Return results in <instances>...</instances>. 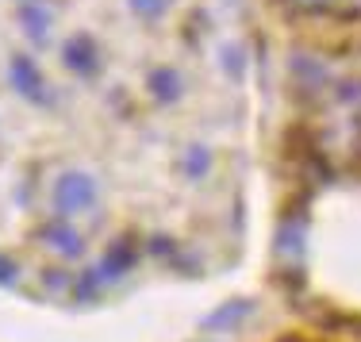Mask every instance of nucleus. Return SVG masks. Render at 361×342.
Returning <instances> with one entry per match:
<instances>
[{
    "mask_svg": "<svg viewBox=\"0 0 361 342\" xmlns=\"http://www.w3.org/2000/svg\"><path fill=\"white\" fill-rule=\"evenodd\" d=\"M304 262H307V212L300 204V208H288L281 216L277 235H273V277L281 285H300Z\"/></svg>",
    "mask_w": 361,
    "mask_h": 342,
    "instance_id": "f257e3e1",
    "label": "nucleus"
},
{
    "mask_svg": "<svg viewBox=\"0 0 361 342\" xmlns=\"http://www.w3.org/2000/svg\"><path fill=\"white\" fill-rule=\"evenodd\" d=\"M54 208H58V216H81V212H92L97 208V200H100V189H97V181H92L89 173H62L54 181Z\"/></svg>",
    "mask_w": 361,
    "mask_h": 342,
    "instance_id": "f03ea898",
    "label": "nucleus"
},
{
    "mask_svg": "<svg viewBox=\"0 0 361 342\" xmlns=\"http://www.w3.org/2000/svg\"><path fill=\"white\" fill-rule=\"evenodd\" d=\"M292 77H296L300 97H304V100H326L334 92V85H338L331 77V70H326L319 58H312V54L292 58Z\"/></svg>",
    "mask_w": 361,
    "mask_h": 342,
    "instance_id": "7ed1b4c3",
    "label": "nucleus"
},
{
    "mask_svg": "<svg viewBox=\"0 0 361 342\" xmlns=\"http://www.w3.org/2000/svg\"><path fill=\"white\" fill-rule=\"evenodd\" d=\"M39 243L47 246L50 254H58V258L73 262L85 254V235L77 227H70V219H50V224L39 227Z\"/></svg>",
    "mask_w": 361,
    "mask_h": 342,
    "instance_id": "20e7f679",
    "label": "nucleus"
},
{
    "mask_svg": "<svg viewBox=\"0 0 361 342\" xmlns=\"http://www.w3.org/2000/svg\"><path fill=\"white\" fill-rule=\"evenodd\" d=\"M8 81H12V89L20 92L23 100H31V104H50L47 81H42L39 66L31 62L27 54H16V58H12V66H8Z\"/></svg>",
    "mask_w": 361,
    "mask_h": 342,
    "instance_id": "39448f33",
    "label": "nucleus"
},
{
    "mask_svg": "<svg viewBox=\"0 0 361 342\" xmlns=\"http://www.w3.org/2000/svg\"><path fill=\"white\" fill-rule=\"evenodd\" d=\"M62 58H66V66H70L73 73H81V77L100 73V50H97V39L92 35H73L70 42H66Z\"/></svg>",
    "mask_w": 361,
    "mask_h": 342,
    "instance_id": "423d86ee",
    "label": "nucleus"
},
{
    "mask_svg": "<svg viewBox=\"0 0 361 342\" xmlns=\"http://www.w3.org/2000/svg\"><path fill=\"white\" fill-rule=\"evenodd\" d=\"M135 262H139V243L127 235V238H119V243L104 254V262L97 266V273H100V281H104V285H111V281H119L127 269L135 266Z\"/></svg>",
    "mask_w": 361,
    "mask_h": 342,
    "instance_id": "0eeeda50",
    "label": "nucleus"
},
{
    "mask_svg": "<svg viewBox=\"0 0 361 342\" xmlns=\"http://www.w3.org/2000/svg\"><path fill=\"white\" fill-rule=\"evenodd\" d=\"M250 312H254V300H227L219 312L204 315L200 327H204V331H231V327H238V323H243Z\"/></svg>",
    "mask_w": 361,
    "mask_h": 342,
    "instance_id": "6e6552de",
    "label": "nucleus"
},
{
    "mask_svg": "<svg viewBox=\"0 0 361 342\" xmlns=\"http://www.w3.org/2000/svg\"><path fill=\"white\" fill-rule=\"evenodd\" d=\"M20 23L27 28V35L42 42L47 39V31H50V8H42L39 0H27V4H20Z\"/></svg>",
    "mask_w": 361,
    "mask_h": 342,
    "instance_id": "1a4fd4ad",
    "label": "nucleus"
},
{
    "mask_svg": "<svg viewBox=\"0 0 361 342\" xmlns=\"http://www.w3.org/2000/svg\"><path fill=\"white\" fill-rule=\"evenodd\" d=\"M208 169H212V154H208V147H188V150H185V158H180V173H185V177L200 181Z\"/></svg>",
    "mask_w": 361,
    "mask_h": 342,
    "instance_id": "9d476101",
    "label": "nucleus"
},
{
    "mask_svg": "<svg viewBox=\"0 0 361 342\" xmlns=\"http://www.w3.org/2000/svg\"><path fill=\"white\" fill-rule=\"evenodd\" d=\"M150 92L158 100H177L180 97V77L173 70H154L150 73Z\"/></svg>",
    "mask_w": 361,
    "mask_h": 342,
    "instance_id": "9b49d317",
    "label": "nucleus"
},
{
    "mask_svg": "<svg viewBox=\"0 0 361 342\" xmlns=\"http://www.w3.org/2000/svg\"><path fill=\"white\" fill-rule=\"evenodd\" d=\"M131 8L142 16V20H158V16L169 12V0H131Z\"/></svg>",
    "mask_w": 361,
    "mask_h": 342,
    "instance_id": "f8f14e48",
    "label": "nucleus"
},
{
    "mask_svg": "<svg viewBox=\"0 0 361 342\" xmlns=\"http://www.w3.org/2000/svg\"><path fill=\"white\" fill-rule=\"evenodd\" d=\"M288 8H296V12H331L334 0H285Z\"/></svg>",
    "mask_w": 361,
    "mask_h": 342,
    "instance_id": "ddd939ff",
    "label": "nucleus"
},
{
    "mask_svg": "<svg viewBox=\"0 0 361 342\" xmlns=\"http://www.w3.org/2000/svg\"><path fill=\"white\" fill-rule=\"evenodd\" d=\"M16 277H20V266H16L12 258H4V254H0V285H16Z\"/></svg>",
    "mask_w": 361,
    "mask_h": 342,
    "instance_id": "4468645a",
    "label": "nucleus"
},
{
    "mask_svg": "<svg viewBox=\"0 0 361 342\" xmlns=\"http://www.w3.org/2000/svg\"><path fill=\"white\" fill-rule=\"evenodd\" d=\"M334 12L346 20H361V0H334Z\"/></svg>",
    "mask_w": 361,
    "mask_h": 342,
    "instance_id": "2eb2a0df",
    "label": "nucleus"
},
{
    "mask_svg": "<svg viewBox=\"0 0 361 342\" xmlns=\"http://www.w3.org/2000/svg\"><path fill=\"white\" fill-rule=\"evenodd\" d=\"M23 4H27V0H23Z\"/></svg>",
    "mask_w": 361,
    "mask_h": 342,
    "instance_id": "dca6fc26",
    "label": "nucleus"
}]
</instances>
